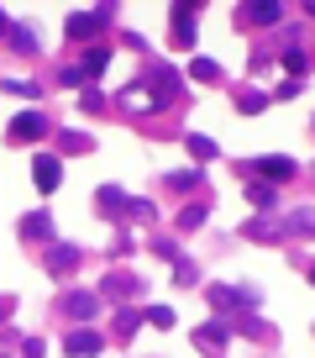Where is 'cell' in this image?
Returning <instances> with one entry per match:
<instances>
[{
	"label": "cell",
	"instance_id": "obj_1",
	"mask_svg": "<svg viewBox=\"0 0 315 358\" xmlns=\"http://www.w3.org/2000/svg\"><path fill=\"white\" fill-rule=\"evenodd\" d=\"M105 22H111V6H100V11H79V16H69V37H95Z\"/></svg>",
	"mask_w": 315,
	"mask_h": 358
},
{
	"label": "cell",
	"instance_id": "obj_2",
	"mask_svg": "<svg viewBox=\"0 0 315 358\" xmlns=\"http://www.w3.org/2000/svg\"><path fill=\"white\" fill-rule=\"evenodd\" d=\"M42 132H47V121L37 116V111H22V116L11 121V143H37Z\"/></svg>",
	"mask_w": 315,
	"mask_h": 358
},
{
	"label": "cell",
	"instance_id": "obj_3",
	"mask_svg": "<svg viewBox=\"0 0 315 358\" xmlns=\"http://www.w3.org/2000/svg\"><path fill=\"white\" fill-rule=\"evenodd\" d=\"M63 348H69V353H79V358H95V353L105 348V337H100V332H90V327H79V332L63 337Z\"/></svg>",
	"mask_w": 315,
	"mask_h": 358
},
{
	"label": "cell",
	"instance_id": "obj_4",
	"mask_svg": "<svg viewBox=\"0 0 315 358\" xmlns=\"http://www.w3.org/2000/svg\"><path fill=\"white\" fill-rule=\"evenodd\" d=\"M189 22H195V6H189V0H179V6H174V42H179V48H189V42H195Z\"/></svg>",
	"mask_w": 315,
	"mask_h": 358
},
{
	"label": "cell",
	"instance_id": "obj_5",
	"mask_svg": "<svg viewBox=\"0 0 315 358\" xmlns=\"http://www.w3.org/2000/svg\"><path fill=\"white\" fill-rule=\"evenodd\" d=\"M32 169H37V190H58V179H63V174H58V158H47V153H42Z\"/></svg>",
	"mask_w": 315,
	"mask_h": 358
},
{
	"label": "cell",
	"instance_id": "obj_6",
	"mask_svg": "<svg viewBox=\"0 0 315 358\" xmlns=\"http://www.w3.org/2000/svg\"><path fill=\"white\" fill-rule=\"evenodd\" d=\"M257 174H263V179H289L294 174V158H257Z\"/></svg>",
	"mask_w": 315,
	"mask_h": 358
},
{
	"label": "cell",
	"instance_id": "obj_7",
	"mask_svg": "<svg viewBox=\"0 0 315 358\" xmlns=\"http://www.w3.org/2000/svg\"><path fill=\"white\" fill-rule=\"evenodd\" d=\"M11 48L16 53H37L42 42H37V26H11Z\"/></svg>",
	"mask_w": 315,
	"mask_h": 358
},
{
	"label": "cell",
	"instance_id": "obj_8",
	"mask_svg": "<svg viewBox=\"0 0 315 358\" xmlns=\"http://www.w3.org/2000/svg\"><path fill=\"white\" fill-rule=\"evenodd\" d=\"M247 22H257V26H268V22H279V16H284V6H247Z\"/></svg>",
	"mask_w": 315,
	"mask_h": 358
},
{
	"label": "cell",
	"instance_id": "obj_9",
	"mask_svg": "<svg viewBox=\"0 0 315 358\" xmlns=\"http://www.w3.org/2000/svg\"><path fill=\"white\" fill-rule=\"evenodd\" d=\"M200 337H205V348H210V353H221V348H226V327H221V322L200 327Z\"/></svg>",
	"mask_w": 315,
	"mask_h": 358
},
{
	"label": "cell",
	"instance_id": "obj_10",
	"mask_svg": "<svg viewBox=\"0 0 315 358\" xmlns=\"http://www.w3.org/2000/svg\"><path fill=\"white\" fill-rule=\"evenodd\" d=\"M47 263H53V269H58V274H63L69 263H79V248H69V242H58V248H53V258H47Z\"/></svg>",
	"mask_w": 315,
	"mask_h": 358
},
{
	"label": "cell",
	"instance_id": "obj_11",
	"mask_svg": "<svg viewBox=\"0 0 315 358\" xmlns=\"http://www.w3.org/2000/svg\"><path fill=\"white\" fill-rule=\"evenodd\" d=\"M95 306H100L95 295H69V311L79 316V322H90V316H95Z\"/></svg>",
	"mask_w": 315,
	"mask_h": 358
},
{
	"label": "cell",
	"instance_id": "obj_12",
	"mask_svg": "<svg viewBox=\"0 0 315 358\" xmlns=\"http://www.w3.org/2000/svg\"><path fill=\"white\" fill-rule=\"evenodd\" d=\"M22 232H26V238H47V232H53V221L37 211V216H26V221H22Z\"/></svg>",
	"mask_w": 315,
	"mask_h": 358
},
{
	"label": "cell",
	"instance_id": "obj_13",
	"mask_svg": "<svg viewBox=\"0 0 315 358\" xmlns=\"http://www.w3.org/2000/svg\"><path fill=\"white\" fill-rule=\"evenodd\" d=\"M100 205H105V211H111V216H116L121 205H127V195H121L116 185H105V190H100Z\"/></svg>",
	"mask_w": 315,
	"mask_h": 358
},
{
	"label": "cell",
	"instance_id": "obj_14",
	"mask_svg": "<svg viewBox=\"0 0 315 358\" xmlns=\"http://www.w3.org/2000/svg\"><path fill=\"white\" fill-rule=\"evenodd\" d=\"M189 74H195V79H221V69H216L210 59H195V63H189Z\"/></svg>",
	"mask_w": 315,
	"mask_h": 358
},
{
	"label": "cell",
	"instance_id": "obj_15",
	"mask_svg": "<svg viewBox=\"0 0 315 358\" xmlns=\"http://www.w3.org/2000/svg\"><path fill=\"white\" fill-rule=\"evenodd\" d=\"M189 153H195V158H216V143H210V137H200V132H195V137H189Z\"/></svg>",
	"mask_w": 315,
	"mask_h": 358
},
{
	"label": "cell",
	"instance_id": "obj_16",
	"mask_svg": "<svg viewBox=\"0 0 315 358\" xmlns=\"http://www.w3.org/2000/svg\"><path fill=\"white\" fill-rule=\"evenodd\" d=\"M6 90H11V95H32V100H37V90H42V84H32V79H6Z\"/></svg>",
	"mask_w": 315,
	"mask_h": 358
},
{
	"label": "cell",
	"instance_id": "obj_17",
	"mask_svg": "<svg viewBox=\"0 0 315 358\" xmlns=\"http://www.w3.org/2000/svg\"><path fill=\"white\" fill-rule=\"evenodd\" d=\"M200 221H205V211H200V205H184V216H179V227H184V232H195Z\"/></svg>",
	"mask_w": 315,
	"mask_h": 358
},
{
	"label": "cell",
	"instance_id": "obj_18",
	"mask_svg": "<svg viewBox=\"0 0 315 358\" xmlns=\"http://www.w3.org/2000/svg\"><path fill=\"white\" fill-rule=\"evenodd\" d=\"M105 59H111V53H105V48H95L90 59H84V69H79V74H100V69H105Z\"/></svg>",
	"mask_w": 315,
	"mask_h": 358
},
{
	"label": "cell",
	"instance_id": "obj_19",
	"mask_svg": "<svg viewBox=\"0 0 315 358\" xmlns=\"http://www.w3.org/2000/svg\"><path fill=\"white\" fill-rule=\"evenodd\" d=\"M147 322H152V327H174V311H168V306H152Z\"/></svg>",
	"mask_w": 315,
	"mask_h": 358
},
{
	"label": "cell",
	"instance_id": "obj_20",
	"mask_svg": "<svg viewBox=\"0 0 315 358\" xmlns=\"http://www.w3.org/2000/svg\"><path fill=\"white\" fill-rule=\"evenodd\" d=\"M252 201H257V205H273L279 195H273V185H252Z\"/></svg>",
	"mask_w": 315,
	"mask_h": 358
},
{
	"label": "cell",
	"instance_id": "obj_21",
	"mask_svg": "<svg viewBox=\"0 0 315 358\" xmlns=\"http://www.w3.org/2000/svg\"><path fill=\"white\" fill-rule=\"evenodd\" d=\"M284 63H289V69L300 74V69H305V48H289V53H284Z\"/></svg>",
	"mask_w": 315,
	"mask_h": 358
},
{
	"label": "cell",
	"instance_id": "obj_22",
	"mask_svg": "<svg viewBox=\"0 0 315 358\" xmlns=\"http://www.w3.org/2000/svg\"><path fill=\"white\" fill-rule=\"evenodd\" d=\"M6 311H11V300H0V316H6Z\"/></svg>",
	"mask_w": 315,
	"mask_h": 358
},
{
	"label": "cell",
	"instance_id": "obj_23",
	"mask_svg": "<svg viewBox=\"0 0 315 358\" xmlns=\"http://www.w3.org/2000/svg\"><path fill=\"white\" fill-rule=\"evenodd\" d=\"M6 26H11V22H6V11H0V32H6Z\"/></svg>",
	"mask_w": 315,
	"mask_h": 358
}]
</instances>
